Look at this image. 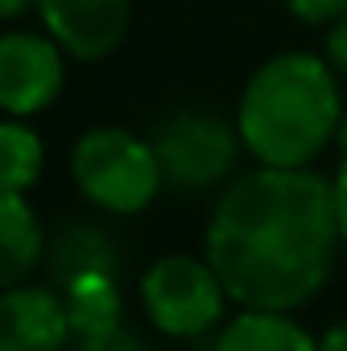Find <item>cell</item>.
Masks as SVG:
<instances>
[{
	"label": "cell",
	"mask_w": 347,
	"mask_h": 351,
	"mask_svg": "<svg viewBox=\"0 0 347 351\" xmlns=\"http://www.w3.org/2000/svg\"><path fill=\"white\" fill-rule=\"evenodd\" d=\"M62 90V53L53 41L12 33L0 41V110L33 114Z\"/></svg>",
	"instance_id": "cell-6"
},
{
	"label": "cell",
	"mask_w": 347,
	"mask_h": 351,
	"mask_svg": "<svg viewBox=\"0 0 347 351\" xmlns=\"http://www.w3.org/2000/svg\"><path fill=\"white\" fill-rule=\"evenodd\" d=\"M335 135H339V147H344V160H347V114L339 119V131Z\"/></svg>",
	"instance_id": "cell-18"
},
{
	"label": "cell",
	"mask_w": 347,
	"mask_h": 351,
	"mask_svg": "<svg viewBox=\"0 0 347 351\" xmlns=\"http://www.w3.org/2000/svg\"><path fill=\"white\" fill-rule=\"evenodd\" d=\"M143 306L152 315V323L164 331V335H176V339H192V335H204L221 311H225V282L217 278L213 262H196V258H184V254H172V258H160L143 274Z\"/></svg>",
	"instance_id": "cell-4"
},
{
	"label": "cell",
	"mask_w": 347,
	"mask_h": 351,
	"mask_svg": "<svg viewBox=\"0 0 347 351\" xmlns=\"http://www.w3.org/2000/svg\"><path fill=\"white\" fill-rule=\"evenodd\" d=\"M286 4L307 25H335L347 12V0H286Z\"/></svg>",
	"instance_id": "cell-13"
},
{
	"label": "cell",
	"mask_w": 347,
	"mask_h": 351,
	"mask_svg": "<svg viewBox=\"0 0 347 351\" xmlns=\"http://www.w3.org/2000/svg\"><path fill=\"white\" fill-rule=\"evenodd\" d=\"M66 311H70V327L82 339L102 335V331H115L119 327V294H115V282L102 269H82L70 282Z\"/></svg>",
	"instance_id": "cell-11"
},
{
	"label": "cell",
	"mask_w": 347,
	"mask_h": 351,
	"mask_svg": "<svg viewBox=\"0 0 347 351\" xmlns=\"http://www.w3.org/2000/svg\"><path fill=\"white\" fill-rule=\"evenodd\" d=\"M327 58L347 74V12L331 25V33H327Z\"/></svg>",
	"instance_id": "cell-14"
},
{
	"label": "cell",
	"mask_w": 347,
	"mask_h": 351,
	"mask_svg": "<svg viewBox=\"0 0 347 351\" xmlns=\"http://www.w3.org/2000/svg\"><path fill=\"white\" fill-rule=\"evenodd\" d=\"M45 29L74 58H106L131 25V0H33Z\"/></svg>",
	"instance_id": "cell-7"
},
{
	"label": "cell",
	"mask_w": 347,
	"mask_h": 351,
	"mask_svg": "<svg viewBox=\"0 0 347 351\" xmlns=\"http://www.w3.org/2000/svg\"><path fill=\"white\" fill-rule=\"evenodd\" d=\"M74 180L94 204L110 213H139L160 188V160L152 143L135 139L119 127H98L74 147Z\"/></svg>",
	"instance_id": "cell-3"
},
{
	"label": "cell",
	"mask_w": 347,
	"mask_h": 351,
	"mask_svg": "<svg viewBox=\"0 0 347 351\" xmlns=\"http://www.w3.org/2000/svg\"><path fill=\"white\" fill-rule=\"evenodd\" d=\"M237 143L241 135H233L221 119L180 110L156 131L152 152L160 160L164 180H172L176 188H208L221 176H229L237 160Z\"/></svg>",
	"instance_id": "cell-5"
},
{
	"label": "cell",
	"mask_w": 347,
	"mask_h": 351,
	"mask_svg": "<svg viewBox=\"0 0 347 351\" xmlns=\"http://www.w3.org/2000/svg\"><path fill=\"white\" fill-rule=\"evenodd\" d=\"M335 221H339V241L347 245V160L339 164V172H335Z\"/></svg>",
	"instance_id": "cell-15"
},
{
	"label": "cell",
	"mask_w": 347,
	"mask_h": 351,
	"mask_svg": "<svg viewBox=\"0 0 347 351\" xmlns=\"http://www.w3.org/2000/svg\"><path fill=\"white\" fill-rule=\"evenodd\" d=\"M315 351H347V323H335V327L315 343Z\"/></svg>",
	"instance_id": "cell-16"
},
{
	"label": "cell",
	"mask_w": 347,
	"mask_h": 351,
	"mask_svg": "<svg viewBox=\"0 0 347 351\" xmlns=\"http://www.w3.org/2000/svg\"><path fill=\"white\" fill-rule=\"evenodd\" d=\"M41 176V139L21 123H0V188L25 192Z\"/></svg>",
	"instance_id": "cell-12"
},
{
	"label": "cell",
	"mask_w": 347,
	"mask_h": 351,
	"mask_svg": "<svg viewBox=\"0 0 347 351\" xmlns=\"http://www.w3.org/2000/svg\"><path fill=\"white\" fill-rule=\"evenodd\" d=\"M339 86L311 53L270 58L241 94L237 135L270 168H307L339 131Z\"/></svg>",
	"instance_id": "cell-2"
},
{
	"label": "cell",
	"mask_w": 347,
	"mask_h": 351,
	"mask_svg": "<svg viewBox=\"0 0 347 351\" xmlns=\"http://www.w3.org/2000/svg\"><path fill=\"white\" fill-rule=\"evenodd\" d=\"M41 258V225L21 192L0 188V290L16 286Z\"/></svg>",
	"instance_id": "cell-9"
},
{
	"label": "cell",
	"mask_w": 347,
	"mask_h": 351,
	"mask_svg": "<svg viewBox=\"0 0 347 351\" xmlns=\"http://www.w3.org/2000/svg\"><path fill=\"white\" fill-rule=\"evenodd\" d=\"M217 351H315V339L286 311L250 306L221 331Z\"/></svg>",
	"instance_id": "cell-10"
},
{
	"label": "cell",
	"mask_w": 347,
	"mask_h": 351,
	"mask_svg": "<svg viewBox=\"0 0 347 351\" xmlns=\"http://www.w3.org/2000/svg\"><path fill=\"white\" fill-rule=\"evenodd\" d=\"M70 331V311L53 290L8 286L0 294V351H62Z\"/></svg>",
	"instance_id": "cell-8"
},
{
	"label": "cell",
	"mask_w": 347,
	"mask_h": 351,
	"mask_svg": "<svg viewBox=\"0 0 347 351\" xmlns=\"http://www.w3.org/2000/svg\"><path fill=\"white\" fill-rule=\"evenodd\" d=\"M25 4H33V0H0V21H4V16H16Z\"/></svg>",
	"instance_id": "cell-17"
},
{
	"label": "cell",
	"mask_w": 347,
	"mask_h": 351,
	"mask_svg": "<svg viewBox=\"0 0 347 351\" xmlns=\"http://www.w3.org/2000/svg\"><path fill=\"white\" fill-rule=\"evenodd\" d=\"M335 245V184L307 168L265 164L221 196L204 254L233 302L290 311L323 290Z\"/></svg>",
	"instance_id": "cell-1"
}]
</instances>
